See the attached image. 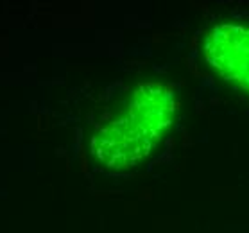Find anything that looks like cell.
<instances>
[{"label": "cell", "mask_w": 249, "mask_h": 233, "mask_svg": "<svg viewBox=\"0 0 249 233\" xmlns=\"http://www.w3.org/2000/svg\"><path fill=\"white\" fill-rule=\"evenodd\" d=\"M204 56L222 79L249 91V27L221 23L204 40Z\"/></svg>", "instance_id": "7a4b0ae2"}, {"label": "cell", "mask_w": 249, "mask_h": 233, "mask_svg": "<svg viewBox=\"0 0 249 233\" xmlns=\"http://www.w3.org/2000/svg\"><path fill=\"white\" fill-rule=\"evenodd\" d=\"M176 115L169 86L142 83L124 109L102 124L91 138V153L109 169H129L153 153Z\"/></svg>", "instance_id": "6da1fadb"}]
</instances>
